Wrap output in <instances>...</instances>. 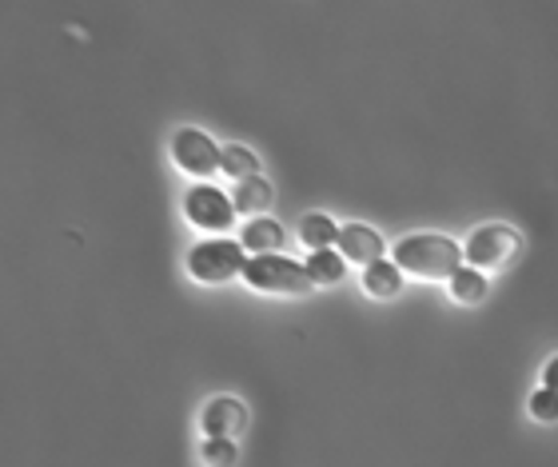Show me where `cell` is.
Wrapping results in <instances>:
<instances>
[{
    "label": "cell",
    "mask_w": 558,
    "mask_h": 467,
    "mask_svg": "<svg viewBox=\"0 0 558 467\" xmlns=\"http://www.w3.org/2000/svg\"><path fill=\"white\" fill-rule=\"evenodd\" d=\"M247 260L252 256H244V244L223 240V236H211V240L192 244V252H187V272H192L196 280L220 284V280H232L235 272H244Z\"/></svg>",
    "instance_id": "cell-2"
},
{
    "label": "cell",
    "mask_w": 558,
    "mask_h": 467,
    "mask_svg": "<svg viewBox=\"0 0 558 467\" xmlns=\"http://www.w3.org/2000/svg\"><path fill=\"white\" fill-rule=\"evenodd\" d=\"M244 423V404L232 396H216L204 408V432L208 435H232Z\"/></svg>",
    "instance_id": "cell-8"
},
{
    "label": "cell",
    "mask_w": 558,
    "mask_h": 467,
    "mask_svg": "<svg viewBox=\"0 0 558 467\" xmlns=\"http://www.w3.org/2000/svg\"><path fill=\"white\" fill-rule=\"evenodd\" d=\"M204 459L211 467H232L235 464V444L228 435H208V444H204Z\"/></svg>",
    "instance_id": "cell-16"
},
{
    "label": "cell",
    "mask_w": 558,
    "mask_h": 467,
    "mask_svg": "<svg viewBox=\"0 0 558 467\" xmlns=\"http://www.w3.org/2000/svg\"><path fill=\"white\" fill-rule=\"evenodd\" d=\"M451 292H454V300L475 304V300H483V292H487V276L478 268H471V264H463V268L451 276Z\"/></svg>",
    "instance_id": "cell-14"
},
{
    "label": "cell",
    "mask_w": 558,
    "mask_h": 467,
    "mask_svg": "<svg viewBox=\"0 0 558 467\" xmlns=\"http://www.w3.org/2000/svg\"><path fill=\"white\" fill-rule=\"evenodd\" d=\"M259 160L252 148H244V144H228L223 148V172L235 176V180H247V176H256Z\"/></svg>",
    "instance_id": "cell-15"
},
{
    "label": "cell",
    "mask_w": 558,
    "mask_h": 467,
    "mask_svg": "<svg viewBox=\"0 0 558 467\" xmlns=\"http://www.w3.org/2000/svg\"><path fill=\"white\" fill-rule=\"evenodd\" d=\"M244 276L252 288H264V292H307L315 284L307 264H295L288 256H271V252L247 260Z\"/></svg>",
    "instance_id": "cell-3"
},
{
    "label": "cell",
    "mask_w": 558,
    "mask_h": 467,
    "mask_svg": "<svg viewBox=\"0 0 558 467\" xmlns=\"http://www.w3.org/2000/svg\"><path fill=\"white\" fill-rule=\"evenodd\" d=\"M283 244V228H279L276 220H268V216H256L252 224H244V248H252V252H276V248Z\"/></svg>",
    "instance_id": "cell-12"
},
{
    "label": "cell",
    "mask_w": 558,
    "mask_h": 467,
    "mask_svg": "<svg viewBox=\"0 0 558 467\" xmlns=\"http://www.w3.org/2000/svg\"><path fill=\"white\" fill-rule=\"evenodd\" d=\"M531 416L535 420H558V392L555 387H538L531 396Z\"/></svg>",
    "instance_id": "cell-17"
},
{
    "label": "cell",
    "mask_w": 558,
    "mask_h": 467,
    "mask_svg": "<svg viewBox=\"0 0 558 467\" xmlns=\"http://www.w3.org/2000/svg\"><path fill=\"white\" fill-rule=\"evenodd\" d=\"M543 387H555L558 392V356L555 360H547V368H543Z\"/></svg>",
    "instance_id": "cell-18"
},
{
    "label": "cell",
    "mask_w": 558,
    "mask_h": 467,
    "mask_svg": "<svg viewBox=\"0 0 558 467\" xmlns=\"http://www.w3.org/2000/svg\"><path fill=\"white\" fill-rule=\"evenodd\" d=\"M232 204L235 212H264L271 204V184L264 176H247V180H235L232 188Z\"/></svg>",
    "instance_id": "cell-10"
},
{
    "label": "cell",
    "mask_w": 558,
    "mask_h": 467,
    "mask_svg": "<svg viewBox=\"0 0 558 467\" xmlns=\"http://www.w3.org/2000/svg\"><path fill=\"white\" fill-rule=\"evenodd\" d=\"M339 232H343V228H339L331 216H324V212H307V216L300 220V240L307 248H315V252L339 244Z\"/></svg>",
    "instance_id": "cell-9"
},
{
    "label": "cell",
    "mask_w": 558,
    "mask_h": 467,
    "mask_svg": "<svg viewBox=\"0 0 558 467\" xmlns=\"http://www.w3.org/2000/svg\"><path fill=\"white\" fill-rule=\"evenodd\" d=\"M399 280H403V268H399L396 260H375V264L363 268V288L372 296H396Z\"/></svg>",
    "instance_id": "cell-11"
},
{
    "label": "cell",
    "mask_w": 558,
    "mask_h": 467,
    "mask_svg": "<svg viewBox=\"0 0 558 467\" xmlns=\"http://www.w3.org/2000/svg\"><path fill=\"white\" fill-rule=\"evenodd\" d=\"M184 212H187V220L199 224V228H228L235 216V204L232 196H223L216 184H192L187 188V196H184Z\"/></svg>",
    "instance_id": "cell-6"
},
{
    "label": "cell",
    "mask_w": 558,
    "mask_h": 467,
    "mask_svg": "<svg viewBox=\"0 0 558 467\" xmlns=\"http://www.w3.org/2000/svg\"><path fill=\"white\" fill-rule=\"evenodd\" d=\"M339 252L348 260H360L363 268L375 264V260H384V236L367 228V224H348L343 232H339Z\"/></svg>",
    "instance_id": "cell-7"
},
{
    "label": "cell",
    "mask_w": 558,
    "mask_h": 467,
    "mask_svg": "<svg viewBox=\"0 0 558 467\" xmlns=\"http://www.w3.org/2000/svg\"><path fill=\"white\" fill-rule=\"evenodd\" d=\"M343 264H348V256L336 252V248H319V252L307 256V272H312L315 284H336L343 276Z\"/></svg>",
    "instance_id": "cell-13"
},
{
    "label": "cell",
    "mask_w": 558,
    "mask_h": 467,
    "mask_svg": "<svg viewBox=\"0 0 558 467\" xmlns=\"http://www.w3.org/2000/svg\"><path fill=\"white\" fill-rule=\"evenodd\" d=\"M172 156L175 164L184 168V172H196V176H208L216 168H223V148H216L208 132L199 129H180L172 136Z\"/></svg>",
    "instance_id": "cell-5"
},
{
    "label": "cell",
    "mask_w": 558,
    "mask_h": 467,
    "mask_svg": "<svg viewBox=\"0 0 558 467\" xmlns=\"http://www.w3.org/2000/svg\"><path fill=\"white\" fill-rule=\"evenodd\" d=\"M396 264L411 276H447L451 280L454 272L463 268V248L454 244L451 236H435V232H418V236H403L396 244Z\"/></svg>",
    "instance_id": "cell-1"
},
{
    "label": "cell",
    "mask_w": 558,
    "mask_h": 467,
    "mask_svg": "<svg viewBox=\"0 0 558 467\" xmlns=\"http://www.w3.org/2000/svg\"><path fill=\"white\" fill-rule=\"evenodd\" d=\"M519 232L514 228H507V224H483V228H475L471 232V240L463 244V256L471 268H495V264H507V260L519 252Z\"/></svg>",
    "instance_id": "cell-4"
}]
</instances>
